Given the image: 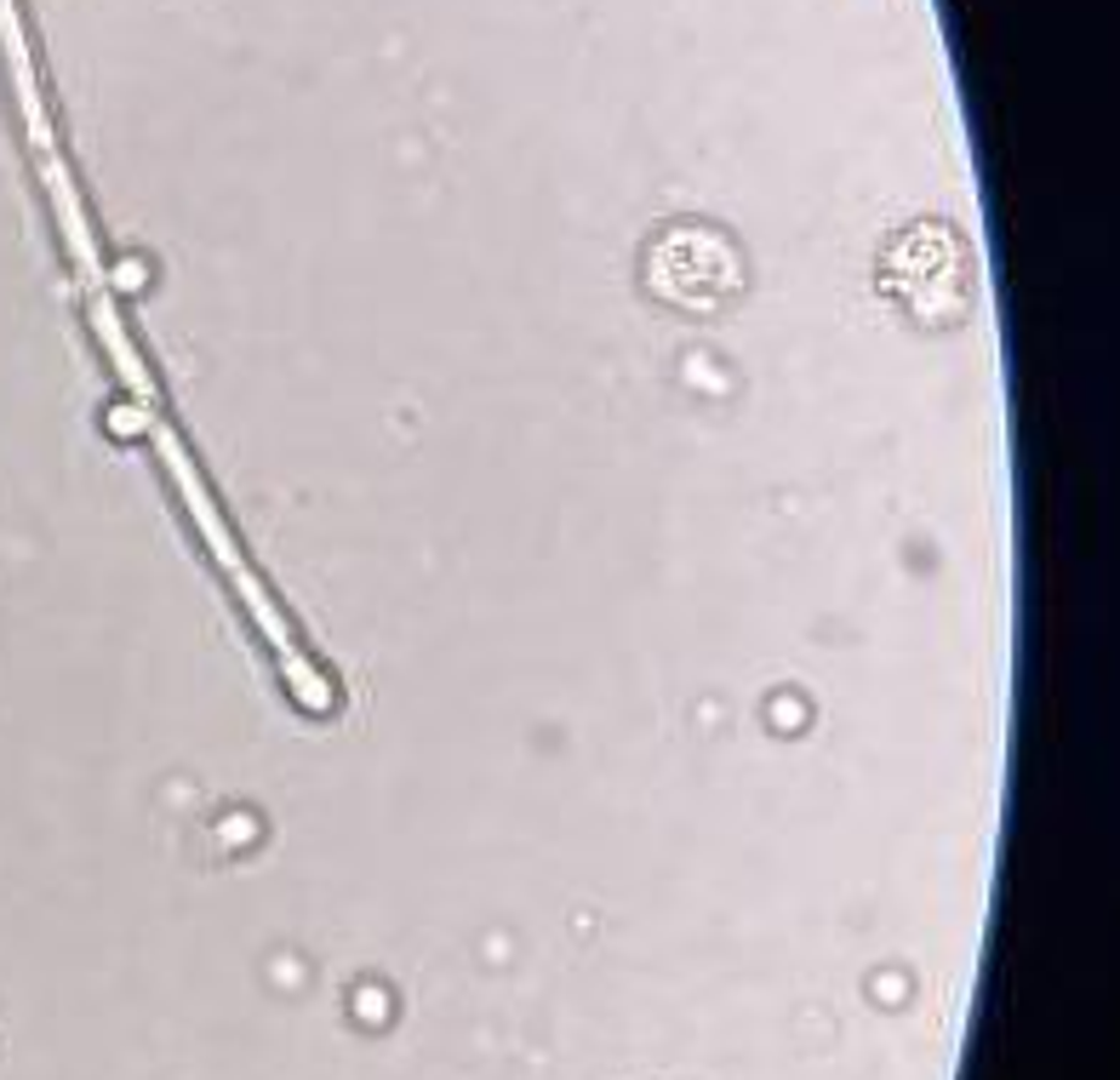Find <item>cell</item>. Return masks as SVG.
<instances>
[{
    "mask_svg": "<svg viewBox=\"0 0 1120 1080\" xmlns=\"http://www.w3.org/2000/svg\"><path fill=\"white\" fill-rule=\"evenodd\" d=\"M651 287L680 309H709L726 292H738V252L715 229L680 223L651 246Z\"/></svg>",
    "mask_w": 1120,
    "mask_h": 1080,
    "instance_id": "1",
    "label": "cell"
}]
</instances>
